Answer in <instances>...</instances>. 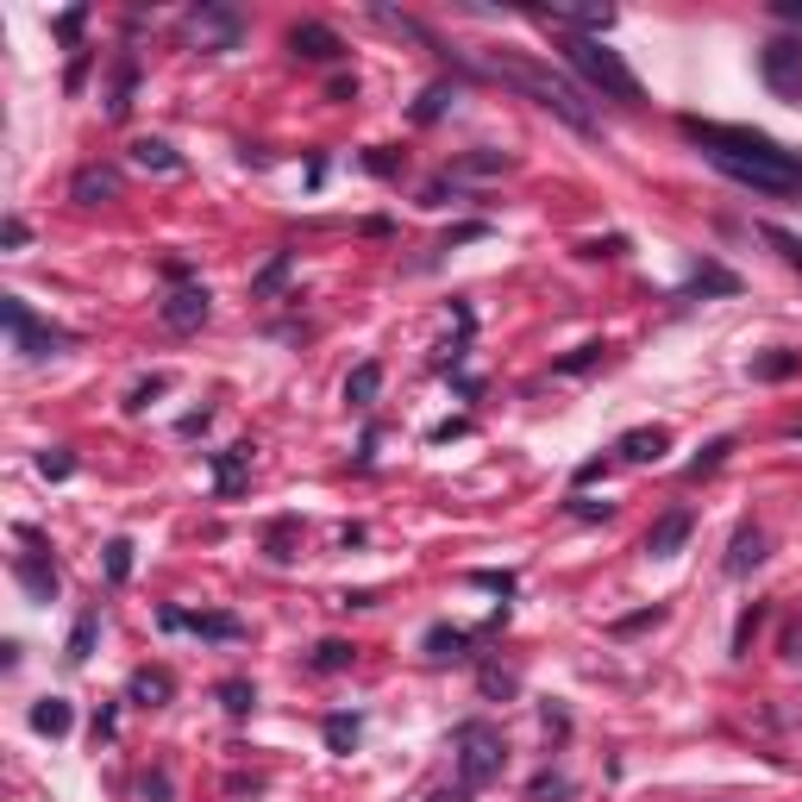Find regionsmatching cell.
I'll return each instance as SVG.
<instances>
[{"mask_svg":"<svg viewBox=\"0 0 802 802\" xmlns=\"http://www.w3.org/2000/svg\"><path fill=\"white\" fill-rule=\"evenodd\" d=\"M689 533H696V514H689V509H671V514H659V521H652L646 552H652V558H677V552L689 546Z\"/></svg>","mask_w":802,"mask_h":802,"instance_id":"10","label":"cell"},{"mask_svg":"<svg viewBox=\"0 0 802 802\" xmlns=\"http://www.w3.org/2000/svg\"><path fill=\"white\" fill-rule=\"evenodd\" d=\"M446 100H451L446 82H439V88H427V95H420V107H414V119H420V126H427V119H439V114H446Z\"/></svg>","mask_w":802,"mask_h":802,"instance_id":"35","label":"cell"},{"mask_svg":"<svg viewBox=\"0 0 802 802\" xmlns=\"http://www.w3.org/2000/svg\"><path fill=\"white\" fill-rule=\"evenodd\" d=\"M565 63L589 82V88H596V95L621 100V107H640V100H646L640 76H633V69L621 63V51H608L602 39H577V32H570V39H565Z\"/></svg>","mask_w":802,"mask_h":802,"instance_id":"3","label":"cell"},{"mask_svg":"<svg viewBox=\"0 0 802 802\" xmlns=\"http://www.w3.org/2000/svg\"><path fill=\"white\" fill-rule=\"evenodd\" d=\"M39 470L51 477V483H63V477L76 470V458H69V451H39Z\"/></svg>","mask_w":802,"mask_h":802,"instance_id":"37","label":"cell"},{"mask_svg":"<svg viewBox=\"0 0 802 802\" xmlns=\"http://www.w3.org/2000/svg\"><path fill=\"white\" fill-rule=\"evenodd\" d=\"M132 163H138V170H157V177H177V170H182V157L170 151L163 138H138V145H132Z\"/></svg>","mask_w":802,"mask_h":802,"instance_id":"16","label":"cell"},{"mask_svg":"<svg viewBox=\"0 0 802 802\" xmlns=\"http://www.w3.org/2000/svg\"><path fill=\"white\" fill-rule=\"evenodd\" d=\"M759 76H764V88H771L778 100L802 107V39H764Z\"/></svg>","mask_w":802,"mask_h":802,"instance_id":"6","label":"cell"},{"mask_svg":"<svg viewBox=\"0 0 802 802\" xmlns=\"http://www.w3.org/2000/svg\"><path fill=\"white\" fill-rule=\"evenodd\" d=\"M289 264H295V257H289V252H276V257H270V264H264V270H257V282H252V295H276V289H282V282H289Z\"/></svg>","mask_w":802,"mask_h":802,"instance_id":"28","label":"cell"},{"mask_svg":"<svg viewBox=\"0 0 802 802\" xmlns=\"http://www.w3.org/2000/svg\"><path fill=\"white\" fill-rule=\"evenodd\" d=\"M25 238H32L25 233V220H7V226H0V245H7V252H20Z\"/></svg>","mask_w":802,"mask_h":802,"instance_id":"42","label":"cell"},{"mask_svg":"<svg viewBox=\"0 0 802 802\" xmlns=\"http://www.w3.org/2000/svg\"><path fill=\"white\" fill-rule=\"evenodd\" d=\"M464 646H470L464 627H432L427 633V659H439V665H446V659H464Z\"/></svg>","mask_w":802,"mask_h":802,"instance_id":"22","label":"cell"},{"mask_svg":"<svg viewBox=\"0 0 802 802\" xmlns=\"http://www.w3.org/2000/svg\"><path fill=\"white\" fill-rule=\"evenodd\" d=\"M665 621V608H646V614H627V621H614V633H640V627Z\"/></svg>","mask_w":802,"mask_h":802,"instance_id":"41","label":"cell"},{"mask_svg":"<svg viewBox=\"0 0 802 802\" xmlns=\"http://www.w3.org/2000/svg\"><path fill=\"white\" fill-rule=\"evenodd\" d=\"M752 627H759V608H746L740 627H734V652H746V640H752Z\"/></svg>","mask_w":802,"mask_h":802,"instance_id":"43","label":"cell"},{"mask_svg":"<svg viewBox=\"0 0 802 802\" xmlns=\"http://www.w3.org/2000/svg\"><path fill=\"white\" fill-rule=\"evenodd\" d=\"M289 533H295V521H276V533H270V558H276V565H289V558H295Z\"/></svg>","mask_w":802,"mask_h":802,"instance_id":"39","label":"cell"},{"mask_svg":"<svg viewBox=\"0 0 802 802\" xmlns=\"http://www.w3.org/2000/svg\"><path fill=\"white\" fill-rule=\"evenodd\" d=\"M627 238H596V245H584V257H621Z\"/></svg>","mask_w":802,"mask_h":802,"instance_id":"44","label":"cell"},{"mask_svg":"<svg viewBox=\"0 0 802 802\" xmlns=\"http://www.w3.org/2000/svg\"><path fill=\"white\" fill-rule=\"evenodd\" d=\"M727 451H734V439H708V446H703V458L689 464V483H703V477H715V470L727 464Z\"/></svg>","mask_w":802,"mask_h":802,"instance_id":"27","label":"cell"},{"mask_svg":"<svg viewBox=\"0 0 802 802\" xmlns=\"http://www.w3.org/2000/svg\"><path fill=\"white\" fill-rule=\"evenodd\" d=\"M483 69H490L495 82H509V88H521L527 100H539L546 114H558L570 126V132H596V114H589V100L570 88L565 76H552L546 63L533 57H509V51H495V57H483Z\"/></svg>","mask_w":802,"mask_h":802,"instance_id":"2","label":"cell"},{"mask_svg":"<svg viewBox=\"0 0 802 802\" xmlns=\"http://www.w3.org/2000/svg\"><path fill=\"white\" fill-rule=\"evenodd\" d=\"M477 584H483V589H502V596H509L514 577H509V570H477Z\"/></svg>","mask_w":802,"mask_h":802,"instance_id":"45","label":"cell"},{"mask_svg":"<svg viewBox=\"0 0 802 802\" xmlns=\"http://www.w3.org/2000/svg\"><path fill=\"white\" fill-rule=\"evenodd\" d=\"M289 51H295V57H308V63H339V57H345V39H339L333 25L301 20V25L289 32Z\"/></svg>","mask_w":802,"mask_h":802,"instance_id":"9","label":"cell"},{"mask_svg":"<svg viewBox=\"0 0 802 802\" xmlns=\"http://www.w3.org/2000/svg\"><path fill=\"white\" fill-rule=\"evenodd\" d=\"M157 313H163V327H170V333H195L201 320H207V289H177Z\"/></svg>","mask_w":802,"mask_h":802,"instance_id":"11","label":"cell"},{"mask_svg":"<svg viewBox=\"0 0 802 802\" xmlns=\"http://www.w3.org/2000/svg\"><path fill=\"white\" fill-rule=\"evenodd\" d=\"M570 514H584V521H608V502H584V495H577V502H570Z\"/></svg>","mask_w":802,"mask_h":802,"instance_id":"46","label":"cell"},{"mask_svg":"<svg viewBox=\"0 0 802 802\" xmlns=\"http://www.w3.org/2000/svg\"><path fill=\"white\" fill-rule=\"evenodd\" d=\"M95 633H100V621H95V614H82L76 633H69V652H63V659H69V665H88V652H95Z\"/></svg>","mask_w":802,"mask_h":802,"instance_id":"26","label":"cell"},{"mask_svg":"<svg viewBox=\"0 0 802 802\" xmlns=\"http://www.w3.org/2000/svg\"><path fill=\"white\" fill-rule=\"evenodd\" d=\"M376 389H383V364H357V371L345 376V402H352V408H371Z\"/></svg>","mask_w":802,"mask_h":802,"instance_id":"18","label":"cell"},{"mask_svg":"<svg viewBox=\"0 0 802 802\" xmlns=\"http://www.w3.org/2000/svg\"><path fill=\"white\" fill-rule=\"evenodd\" d=\"M32 727L57 740V734H69V727H76V715H69V703H63V696H44V703L32 708Z\"/></svg>","mask_w":802,"mask_h":802,"instance_id":"19","label":"cell"},{"mask_svg":"<svg viewBox=\"0 0 802 802\" xmlns=\"http://www.w3.org/2000/svg\"><path fill=\"white\" fill-rule=\"evenodd\" d=\"M220 703H226V715H252L257 689L245 684V677H226V684H220Z\"/></svg>","mask_w":802,"mask_h":802,"instance_id":"29","label":"cell"},{"mask_svg":"<svg viewBox=\"0 0 802 802\" xmlns=\"http://www.w3.org/2000/svg\"><path fill=\"white\" fill-rule=\"evenodd\" d=\"M132 82H138V69H132V63H119L114 100H107V114H114V119H126V107H132Z\"/></svg>","mask_w":802,"mask_h":802,"instance_id":"34","label":"cell"},{"mask_svg":"<svg viewBox=\"0 0 802 802\" xmlns=\"http://www.w3.org/2000/svg\"><path fill=\"white\" fill-rule=\"evenodd\" d=\"M0 320H7V345H13L20 357H32V364H39V357H57L63 345H69V333L51 327V320H39L20 295H7V301H0Z\"/></svg>","mask_w":802,"mask_h":802,"instance_id":"5","label":"cell"},{"mask_svg":"<svg viewBox=\"0 0 802 802\" xmlns=\"http://www.w3.org/2000/svg\"><path fill=\"white\" fill-rule=\"evenodd\" d=\"M182 32L201 39V51H233L238 44V13H226V7H195V13L182 20Z\"/></svg>","mask_w":802,"mask_h":802,"instance_id":"8","label":"cell"},{"mask_svg":"<svg viewBox=\"0 0 802 802\" xmlns=\"http://www.w3.org/2000/svg\"><path fill=\"white\" fill-rule=\"evenodd\" d=\"M13 577L25 584V596H32V602H51V596H57V565H51V558H39V552H25L20 565H13Z\"/></svg>","mask_w":802,"mask_h":802,"instance_id":"14","label":"cell"},{"mask_svg":"<svg viewBox=\"0 0 802 802\" xmlns=\"http://www.w3.org/2000/svg\"><path fill=\"white\" fill-rule=\"evenodd\" d=\"M764 565V533L759 527H740L734 546H727V577H752Z\"/></svg>","mask_w":802,"mask_h":802,"instance_id":"15","label":"cell"},{"mask_svg":"<svg viewBox=\"0 0 802 802\" xmlns=\"http://www.w3.org/2000/svg\"><path fill=\"white\" fill-rule=\"evenodd\" d=\"M163 389H170V376H151V383H138L132 402H126V414H145V408H151V395H163Z\"/></svg>","mask_w":802,"mask_h":802,"instance_id":"38","label":"cell"},{"mask_svg":"<svg viewBox=\"0 0 802 802\" xmlns=\"http://www.w3.org/2000/svg\"><path fill=\"white\" fill-rule=\"evenodd\" d=\"M132 577V539H107V584Z\"/></svg>","mask_w":802,"mask_h":802,"instance_id":"30","label":"cell"},{"mask_svg":"<svg viewBox=\"0 0 802 802\" xmlns=\"http://www.w3.org/2000/svg\"><path fill=\"white\" fill-rule=\"evenodd\" d=\"M69 195H76L82 207H100V201H114V195H119V170H100V163H88V170H76Z\"/></svg>","mask_w":802,"mask_h":802,"instance_id":"13","label":"cell"},{"mask_svg":"<svg viewBox=\"0 0 802 802\" xmlns=\"http://www.w3.org/2000/svg\"><path fill=\"white\" fill-rule=\"evenodd\" d=\"M145 796H157V802H170V778L157 771V778H145Z\"/></svg>","mask_w":802,"mask_h":802,"instance_id":"48","label":"cell"},{"mask_svg":"<svg viewBox=\"0 0 802 802\" xmlns=\"http://www.w3.org/2000/svg\"><path fill=\"white\" fill-rule=\"evenodd\" d=\"M157 621H163V633H201V640H245V621H238V614H189V608H163Z\"/></svg>","mask_w":802,"mask_h":802,"instance_id":"7","label":"cell"},{"mask_svg":"<svg viewBox=\"0 0 802 802\" xmlns=\"http://www.w3.org/2000/svg\"><path fill=\"white\" fill-rule=\"evenodd\" d=\"M764 245H778V257L790 264V270H802V238L783 233V226H764Z\"/></svg>","mask_w":802,"mask_h":802,"instance_id":"31","label":"cell"},{"mask_svg":"<svg viewBox=\"0 0 802 802\" xmlns=\"http://www.w3.org/2000/svg\"><path fill=\"white\" fill-rule=\"evenodd\" d=\"M245 464H252V446L220 451V490H226V495H238V483H245Z\"/></svg>","mask_w":802,"mask_h":802,"instance_id":"25","label":"cell"},{"mask_svg":"<svg viewBox=\"0 0 802 802\" xmlns=\"http://www.w3.org/2000/svg\"><path fill=\"white\" fill-rule=\"evenodd\" d=\"M170 689H177V684H170V671H138L132 684H126V696L145 703V708H163V703H170Z\"/></svg>","mask_w":802,"mask_h":802,"instance_id":"17","label":"cell"},{"mask_svg":"<svg viewBox=\"0 0 802 802\" xmlns=\"http://www.w3.org/2000/svg\"><path fill=\"white\" fill-rule=\"evenodd\" d=\"M364 163H371L376 177H395V157H389V151H371V157H364Z\"/></svg>","mask_w":802,"mask_h":802,"instance_id":"47","label":"cell"},{"mask_svg":"<svg viewBox=\"0 0 802 802\" xmlns=\"http://www.w3.org/2000/svg\"><path fill=\"white\" fill-rule=\"evenodd\" d=\"M684 138L752 195H802V157L783 151L778 138L746 132V126H715V119H684Z\"/></svg>","mask_w":802,"mask_h":802,"instance_id":"1","label":"cell"},{"mask_svg":"<svg viewBox=\"0 0 802 802\" xmlns=\"http://www.w3.org/2000/svg\"><path fill=\"white\" fill-rule=\"evenodd\" d=\"M689 295H740V276L721 270V264H703V270L689 276Z\"/></svg>","mask_w":802,"mask_h":802,"instance_id":"21","label":"cell"},{"mask_svg":"<svg viewBox=\"0 0 802 802\" xmlns=\"http://www.w3.org/2000/svg\"><path fill=\"white\" fill-rule=\"evenodd\" d=\"M451 746H458V778H464V790H483L490 778H502V759H509V740H502V727L464 721L458 734H451Z\"/></svg>","mask_w":802,"mask_h":802,"instance_id":"4","label":"cell"},{"mask_svg":"<svg viewBox=\"0 0 802 802\" xmlns=\"http://www.w3.org/2000/svg\"><path fill=\"white\" fill-rule=\"evenodd\" d=\"M602 364V345H584V352H570L565 364H558V376H584V371H596Z\"/></svg>","mask_w":802,"mask_h":802,"instance_id":"36","label":"cell"},{"mask_svg":"<svg viewBox=\"0 0 802 802\" xmlns=\"http://www.w3.org/2000/svg\"><path fill=\"white\" fill-rule=\"evenodd\" d=\"M614 451H621L627 464H659V458L671 451V432L665 427H633V432L614 439Z\"/></svg>","mask_w":802,"mask_h":802,"instance_id":"12","label":"cell"},{"mask_svg":"<svg viewBox=\"0 0 802 802\" xmlns=\"http://www.w3.org/2000/svg\"><path fill=\"white\" fill-rule=\"evenodd\" d=\"M327 746H333V752H352L357 746V715H333V721H327Z\"/></svg>","mask_w":802,"mask_h":802,"instance_id":"33","label":"cell"},{"mask_svg":"<svg viewBox=\"0 0 802 802\" xmlns=\"http://www.w3.org/2000/svg\"><path fill=\"white\" fill-rule=\"evenodd\" d=\"M82 25H88V7H69V13L57 20V39H63V44H76V32H82Z\"/></svg>","mask_w":802,"mask_h":802,"instance_id":"40","label":"cell"},{"mask_svg":"<svg viewBox=\"0 0 802 802\" xmlns=\"http://www.w3.org/2000/svg\"><path fill=\"white\" fill-rule=\"evenodd\" d=\"M802 371V352H764L752 357V383H783V376Z\"/></svg>","mask_w":802,"mask_h":802,"instance_id":"20","label":"cell"},{"mask_svg":"<svg viewBox=\"0 0 802 802\" xmlns=\"http://www.w3.org/2000/svg\"><path fill=\"white\" fill-rule=\"evenodd\" d=\"M778 13H783V20H796V25H802V7H796V0H778Z\"/></svg>","mask_w":802,"mask_h":802,"instance_id":"49","label":"cell"},{"mask_svg":"<svg viewBox=\"0 0 802 802\" xmlns=\"http://www.w3.org/2000/svg\"><path fill=\"white\" fill-rule=\"evenodd\" d=\"M527 796L533 802H558V796H570V778H558V771H539V778L527 783Z\"/></svg>","mask_w":802,"mask_h":802,"instance_id":"32","label":"cell"},{"mask_svg":"<svg viewBox=\"0 0 802 802\" xmlns=\"http://www.w3.org/2000/svg\"><path fill=\"white\" fill-rule=\"evenodd\" d=\"M352 659H357V646H345V640H320L308 665L313 671H352Z\"/></svg>","mask_w":802,"mask_h":802,"instance_id":"24","label":"cell"},{"mask_svg":"<svg viewBox=\"0 0 802 802\" xmlns=\"http://www.w3.org/2000/svg\"><path fill=\"white\" fill-rule=\"evenodd\" d=\"M470 796V790H464V783H458V790H439V796H432V802H464Z\"/></svg>","mask_w":802,"mask_h":802,"instance_id":"50","label":"cell"},{"mask_svg":"<svg viewBox=\"0 0 802 802\" xmlns=\"http://www.w3.org/2000/svg\"><path fill=\"white\" fill-rule=\"evenodd\" d=\"M509 163H514L509 151H470V157L451 163V177H495V170H509Z\"/></svg>","mask_w":802,"mask_h":802,"instance_id":"23","label":"cell"}]
</instances>
